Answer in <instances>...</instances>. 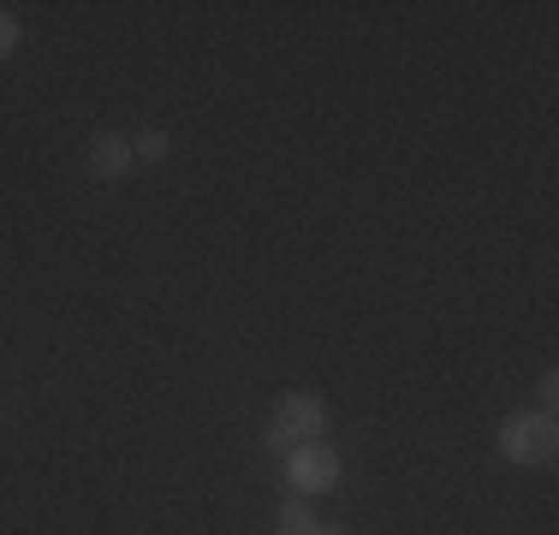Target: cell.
I'll return each instance as SVG.
<instances>
[{"label":"cell","mask_w":559,"mask_h":535,"mask_svg":"<svg viewBox=\"0 0 559 535\" xmlns=\"http://www.w3.org/2000/svg\"><path fill=\"white\" fill-rule=\"evenodd\" d=\"M500 452L512 464H548L554 459V411H518V417H506Z\"/></svg>","instance_id":"cell-1"},{"label":"cell","mask_w":559,"mask_h":535,"mask_svg":"<svg viewBox=\"0 0 559 535\" xmlns=\"http://www.w3.org/2000/svg\"><path fill=\"white\" fill-rule=\"evenodd\" d=\"M322 428H328L322 399L286 393V405H280L274 423H269V447H274V452H292V447H304V440H322Z\"/></svg>","instance_id":"cell-2"},{"label":"cell","mask_w":559,"mask_h":535,"mask_svg":"<svg viewBox=\"0 0 559 535\" xmlns=\"http://www.w3.org/2000/svg\"><path fill=\"white\" fill-rule=\"evenodd\" d=\"M286 476H292V488H298V494H322V488H334V482H340V459L322 447V440H304V447L286 452Z\"/></svg>","instance_id":"cell-3"},{"label":"cell","mask_w":559,"mask_h":535,"mask_svg":"<svg viewBox=\"0 0 559 535\" xmlns=\"http://www.w3.org/2000/svg\"><path fill=\"white\" fill-rule=\"evenodd\" d=\"M90 173H96L102 185L126 179V173H131V138H114V131L90 138Z\"/></svg>","instance_id":"cell-4"},{"label":"cell","mask_w":559,"mask_h":535,"mask_svg":"<svg viewBox=\"0 0 559 535\" xmlns=\"http://www.w3.org/2000/svg\"><path fill=\"white\" fill-rule=\"evenodd\" d=\"M167 150H173V138L162 126H143L138 138H131V160H150V167H155V160H167Z\"/></svg>","instance_id":"cell-5"},{"label":"cell","mask_w":559,"mask_h":535,"mask_svg":"<svg viewBox=\"0 0 559 535\" xmlns=\"http://www.w3.org/2000/svg\"><path fill=\"white\" fill-rule=\"evenodd\" d=\"M274 530H280V535H310V530H316V518H310V506H298V500H286V506H280V512H274Z\"/></svg>","instance_id":"cell-6"},{"label":"cell","mask_w":559,"mask_h":535,"mask_svg":"<svg viewBox=\"0 0 559 535\" xmlns=\"http://www.w3.org/2000/svg\"><path fill=\"white\" fill-rule=\"evenodd\" d=\"M12 48H19V19H12V12H0V60H7Z\"/></svg>","instance_id":"cell-7"},{"label":"cell","mask_w":559,"mask_h":535,"mask_svg":"<svg viewBox=\"0 0 559 535\" xmlns=\"http://www.w3.org/2000/svg\"><path fill=\"white\" fill-rule=\"evenodd\" d=\"M536 399H542V411H554V399H559V381H554V374H542V387H536Z\"/></svg>","instance_id":"cell-8"},{"label":"cell","mask_w":559,"mask_h":535,"mask_svg":"<svg viewBox=\"0 0 559 535\" xmlns=\"http://www.w3.org/2000/svg\"><path fill=\"white\" fill-rule=\"evenodd\" d=\"M310 535H345V530H340V524H316Z\"/></svg>","instance_id":"cell-9"}]
</instances>
